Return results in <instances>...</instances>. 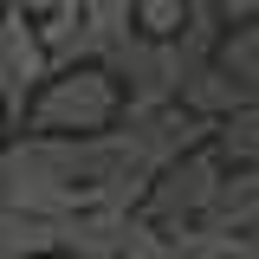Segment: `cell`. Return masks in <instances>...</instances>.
Instances as JSON below:
<instances>
[{"label": "cell", "instance_id": "2", "mask_svg": "<svg viewBox=\"0 0 259 259\" xmlns=\"http://www.w3.org/2000/svg\"><path fill=\"white\" fill-rule=\"evenodd\" d=\"M104 71L117 78V91H123V110H149V104H175L182 91V78H188L194 65L175 52V39H149V32L130 26L110 52H104Z\"/></svg>", "mask_w": 259, "mask_h": 259}, {"label": "cell", "instance_id": "16", "mask_svg": "<svg viewBox=\"0 0 259 259\" xmlns=\"http://www.w3.org/2000/svg\"><path fill=\"white\" fill-rule=\"evenodd\" d=\"M39 259H65V253H39Z\"/></svg>", "mask_w": 259, "mask_h": 259}, {"label": "cell", "instance_id": "9", "mask_svg": "<svg viewBox=\"0 0 259 259\" xmlns=\"http://www.w3.org/2000/svg\"><path fill=\"white\" fill-rule=\"evenodd\" d=\"M221 7H214V0H188V7H182V26L168 32V39H175V52H182V59L188 65H201V59H214V46H221Z\"/></svg>", "mask_w": 259, "mask_h": 259}, {"label": "cell", "instance_id": "3", "mask_svg": "<svg viewBox=\"0 0 259 259\" xmlns=\"http://www.w3.org/2000/svg\"><path fill=\"white\" fill-rule=\"evenodd\" d=\"M227 162L201 143V149H182V156H168L149 175V188L136 201V214H149V221H201L207 214V201H214V182H221Z\"/></svg>", "mask_w": 259, "mask_h": 259}, {"label": "cell", "instance_id": "8", "mask_svg": "<svg viewBox=\"0 0 259 259\" xmlns=\"http://www.w3.org/2000/svg\"><path fill=\"white\" fill-rule=\"evenodd\" d=\"M207 149L233 168V162H259V91L246 104H233L227 117H214V136H207Z\"/></svg>", "mask_w": 259, "mask_h": 259}, {"label": "cell", "instance_id": "7", "mask_svg": "<svg viewBox=\"0 0 259 259\" xmlns=\"http://www.w3.org/2000/svg\"><path fill=\"white\" fill-rule=\"evenodd\" d=\"M39 253H59V214L0 201V259H39Z\"/></svg>", "mask_w": 259, "mask_h": 259}, {"label": "cell", "instance_id": "12", "mask_svg": "<svg viewBox=\"0 0 259 259\" xmlns=\"http://www.w3.org/2000/svg\"><path fill=\"white\" fill-rule=\"evenodd\" d=\"M214 7H221V20H227V26H233V20H253V13H259V0H214Z\"/></svg>", "mask_w": 259, "mask_h": 259}, {"label": "cell", "instance_id": "4", "mask_svg": "<svg viewBox=\"0 0 259 259\" xmlns=\"http://www.w3.org/2000/svg\"><path fill=\"white\" fill-rule=\"evenodd\" d=\"M46 71H52V52H46V39L32 26V13L13 7L0 20V110L13 117V130H20V110H26V97L39 91Z\"/></svg>", "mask_w": 259, "mask_h": 259}, {"label": "cell", "instance_id": "14", "mask_svg": "<svg viewBox=\"0 0 259 259\" xmlns=\"http://www.w3.org/2000/svg\"><path fill=\"white\" fill-rule=\"evenodd\" d=\"M7 13H13V0H0V20H7Z\"/></svg>", "mask_w": 259, "mask_h": 259}, {"label": "cell", "instance_id": "11", "mask_svg": "<svg viewBox=\"0 0 259 259\" xmlns=\"http://www.w3.org/2000/svg\"><path fill=\"white\" fill-rule=\"evenodd\" d=\"M182 7L188 0H130V26L149 32V39H168V32L182 26Z\"/></svg>", "mask_w": 259, "mask_h": 259}, {"label": "cell", "instance_id": "15", "mask_svg": "<svg viewBox=\"0 0 259 259\" xmlns=\"http://www.w3.org/2000/svg\"><path fill=\"white\" fill-rule=\"evenodd\" d=\"M246 259H259V233H253V253H246Z\"/></svg>", "mask_w": 259, "mask_h": 259}, {"label": "cell", "instance_id": "5", "mask_svg": "<svg viewBox=\"0 0 259 259\" xmlns=\"http://www.w3.org/2000/svg\"><path fill=\"white\" fill-rule=\"evenodd\" d=\"M130 214H136V207H104V201L59 214V253L65 259H123Z\"/></svg>", "mask_w": 259, "mask_h": 259}, {"label": "cell", "instance_id": "1", "mask_svg": "<svg viewBox=\"0 0 259 259\" xmlns=\"http://www.w3.org/2000/svg\"><path fill=\"white\" fill-rule=\"evenodd\" d=\"M117 117H123L117 78L97 59H78V65H52L39 78V91L20 110V130L26 136H91V130H110Z\"/></svg>", "mask_w": 259, "mask_h": 259}, {"label": "cell", "instance_id": "6", "mask_svg": "<svg viewBox=\"0 0 259 259\" xmlns=\"http://www.w3.org/2000/svg\"><path fill=\"white\" fill-rule=\"evenodd\" d=\"M207 227H227V233H259V162H233L214 182V201H207Z\"/></svg>", "mask_w": 259, "mask_h": 259}, {"label": "cell", "instance_id": "10", "mask_svg": "<svg viewBox=\"0 0 259 259\" xmlns=\"http://www.w3.org/2000/svg\"><path fill=\"white\" fill-rule=\"evenodd\" d=\"M214 65H221V71H233V78H246V84H259V13H253V20H233V26H221Z\"/></svg>", "mask_w": 259, "mask_h": 259}, {"label": "cell", "instance_id": "13", "mask_svg": "<svg viewBox=\"0 0 259 259\" xmlns=\"http://www.w3.org/2000/svg\"><path fill=\"white\" fill-rule=\"evenodd\" d=\"M7 136H13V117H7V110H0V143H7Z\"/></svg>", "mask_w": 259, "mask_h": 259}]
</instances>
